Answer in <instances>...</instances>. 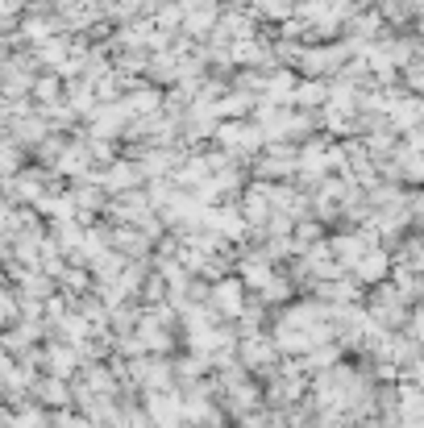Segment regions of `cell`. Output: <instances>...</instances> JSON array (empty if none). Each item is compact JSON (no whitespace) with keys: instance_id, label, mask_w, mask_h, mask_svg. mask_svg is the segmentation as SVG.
<instances>
[{"instance_id":"6da1fadb","label":"cell","mask_w":424,"mask_h":428,"mask_svg":"<svg viewBox=\"0 0 424 428\" xmlns=\"http://www.w3.org/2000/svg\"><path fill=\"white\" fill-rule=\"evenodd\" d=\"M29 400H37L42 408L58 412V408L75 404V387H67V379H58V375H37L33 387H29Z\"/></svg>"},{"instance_id":"7a4b0ae2","label":"cell","mask_w":424,"mask_h":428,"mask_svg":"<svg viewBox=\"0 0 424 428\" xmlns=\"http://www.w3.org/2000/svg\"><path fill=\"white\" fill-rule=\"evenodd\" d=\"M212 312L217 316H241L246 312V296H241V283L237 279H225V283H217V291H212Z\"/></svg>"},{"instance_id":"3957f363","label":"cell","mask_w":424,"mask_h":428,"mask_svg":"<svg viewBox=\"0 0 424 428\" xmlns=\"http://www.w3.org/2000/svg\"><path fill=\"white\" fill-rule=\"evenodd\" d=\"M258 296H262L266 304H283V300H287L291 291H287V283H283V279H266V283L258 287Z\"/></svg>"},{"instance_id":"277c9868","label":"cell","mask_w":424,"mask_h":428,"mask_svg":"<svg viewBox=\"0 0 424 428\" xmlns=\"http://www.w3.org/2000/svg\"><path fill=\"white\" fill-rule=\"evenodd\" d=\"M42 296H50V283L46 279H25V300H42Z\"/></svg>"},{"instance_id":"5b68a950","label":"cell","mask_w":424,"mask_h":428,"mask_svg":"<svg viewBox=\"0 0 424 428\" xmlns=\"http://www.w3.org/2000/svg\"><path fill=\"white\" fill-rule=\"evenodd\" d=\"M358 275H362V279H379V275H383V258H375V262H362V266H358Z\"/></svg>"},{"instance_id":"8992f818","label":"cell","mask_w":424,"mask_h":428,"mask_svg":"<svg viewBox=\"0 0 424 428\" xmlns=\"http://www.w3.org/2000/svg\"><path fill=\"white\" fill-rule=\"evenodd\" d=\"M146 300H150V304H154V300H162V283H158V279H150V283H146Z\"/></svg>"}]
</instances>
